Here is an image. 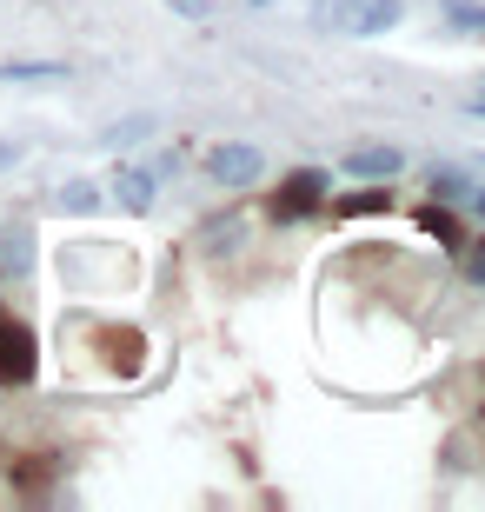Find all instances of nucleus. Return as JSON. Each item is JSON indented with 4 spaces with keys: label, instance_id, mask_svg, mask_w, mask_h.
Returning <instances> with one entry per match:
<instances>
[{
    "label": "nucleus",
    "instance_id": "obj_1",
    "mask_svg": "<svg viewBox=\"0 0 485 512\" xmlns=\"http://www.w3.org/2000/svg\"><path fill=\"white\" fill-rule=\"evenodd\" d=\"M399 0H313V27L339 40H373L386 27H399Z\"/></svg>",
    "mask_w": 485,
    "mask_h": 512
},
{
    "label": "nucleus",
    "instance_id": "obj_2",
    "mask_svg": "<svg viewBox=\"0 0 485 512\" xmlns=\"http://www.w3.org/2000/svg\"><path fill=\"white\" fill-rule=\"evenodd\" d=\"M326 173L319 167H299V173H286L280 180V193H273V220H306V213H319L326 207Z\"/></svg>",
    "mask_w": 485,
    "mask_h": 512
},
{
    "label": "nucleus",
    "instance_id": "obj_3",
    "mask_svg": "<svg viewBox=\"0 0 485 512\" xmlns=\"http://www.w3.org/2000/svg\"><path fill=\"white\" fill-rule=\"evenodd\" d=\"M27 380H34V333L0 313V386H27Z\"/></svg>",
    "mask_w": 485,
    "mask_h": 512
},
{
    "label": "nucleus",
    "instance_id": "obj_4",
    "mask_svg": "<svg viewBox=\"0 0 485 512\" xmlns=\"http://www.w3.org/2000/svg\"><path fill=\"white\" fill-rule=\"evenodd\" d=\"M206 167H213V180H220V187H253V180L266 173V153L260 147H213V160H206Z\"/></svg>",
    "mask_w": 485,
    "mask_h": 512
},
{
    "label": "nucleus",
    "instance_id": "obj_5",
    "mask_svg": "<svg viewBox=\"0 0 485 512\" xmlns=\"http://www.w3.org/2000/svg\"><path fill=\"white\" fill-rule=\"evenodd\" d=\"M399 167H406L399 147H353L346 153V173H353V180H392Z\"/></svg>",
    "mask_w": 485,
    "mask_h": 512
},
{
    "label": "nucleus",
    "instance_id": "obj_6",
    "mask_svg": "<svg viewBox=\"0 0 485 512\" xmlns=\"http://www.w3.org/2000/svg\"><path fill=\"white\" fill-rule=\"evenodd\" d=\"M113 193H120V207H127V213H153V173L120 167V173H113Z\"/></svg>",
    "mask_w": 485,
    "mask_h": 512
},
{
    "label": "nucleus",
    "instance_id": "obj_7",
    "mask_svg": "<svg viewBox=\"0 0 485 512\" xmlns=\"http://www.w3.org/2000/svg\"><path fill=\"white\" fill-rule=\"evenodd\" d=\"M326 207H333L339 220H353V213H386L392 193H386V180H366V193H346V200H333V193H326Z\"/></svg>",
    "mask_w": 485,
    "mask_h": 512
},
{
    "label": "nucleus",
    "instance_id": "obj_8",
    "mask_svg": "<svg viewBox=\"0 0 485 512\" xmlns=\"http://www.w3.org/2000/svg\"><path fill=\"white\" fill-rule=\"evenodd\" d=\"M0 80L14 87V80H67V60H7Z\"/></svg>",
    "mask_w": 485,
    "mask_h": 512
},
{
    "label": "nucleus",
    "instance_id": "obj_9",
    "mask_svg": "<svg viewBox=\"0 0 485 512\" xmlns=\"http://www.w3.org/2000/svg\"><path fill=\"white\" fill-rule=\"evenodd\" d=\"M147 133H153V114H127L120 127H107V147H113V153H120V147H140Z\"/></svg>",
    "mask_w": 485,
    "mask_h": 512
},
{
    "label": "nucleus",
    "instance_id": "obj_10",
    "mask_svg": "<svg viewBox=\"0 0 485 512\" xmlns=\"http://www.w3.org/2000/svg\"><path fill=\"white\" fill-rule=\"evenodd\" d=\"M439 14H446L459 34H485V7H479V0H446Z\"/></svg>",
    "mask_w": 485,
    "mask_h": 512
},
{
    "label": "nucleus",
    "instance_id": "obj_11",
    "mask_svg": "<svg viewBox=\"0 0 485 512\" xmlns=\"http://www.w3.org/2000/svg\"><path fill=\"white\" fill-rule=\"evenodd\" d=\"M419 220H426V233H432V240H446V247H466V240H459V220H452V213L439 207V200H432V207L419 213Z\"/></svg>",
    "mask_w": 485,
    "mask_h": 512
},
{
    "label": "nucleus",
    "instance_id": "obj_12",
    "mask_svg": "<svg viewBox=\"0 0 485 512\" xmlns=\"http://www.w3.org/2000/svg\"><path fill=\"white\" fill-rule=\"evenodd\" d=\"M432 193H439V200H466V173H452V167H432Z\"/></svg>",
    "mask_w": 485,
    "mask_h": 512
},
{
    "label": "nucleus",
    "instance_id": "obj_13",
    "mask_svg": "<svg viewBox=\"0 0 485 512\" xmlns=\"http://www.w3.org/2000/svg\"><path fill=\"white\" fill-rule=\"evenodd\" d=\"M60 207L87 213V207H94V187H87V180H74V187H60Z\"/></svg>",
    "mask_w": 485,
    "mask_h": 512
},
{
    "label": "nucleus",
    "instance_id": "obj_14",
    "mask_svg": "<svg viewBox=\"0 0 485 512\" xmlns=\"http://www.w3.org/2000/svg\"><path fill=\"white\" fill-rule=\"evenodd\" d=\"M173 14H187V20H213V0H167Z\"/></svg>",
    "mask_w": 485,
    "mask_h": 512
},
{
    "label": "nucleus",
    "instance_id": "obj_15",
    "mask_svg": "<svg viewBox=\"0 0 485 512\" xmlns=\"http://www.w3.org/2000/svg\"><path fill=\"white\" fill-rule=\"evenodd\" d=\"M466 273H472V280H485V240H472V253H466Z\"/></svg>",
    "mask_w": 485,
    "mask_h": 512
},
{
    "label": "nucleus",
    "instance_id": "obj_16",
    "mask_svg": "<svg viewBox=\"0 0 485 512\" xmlns=\"http://www.w3.org/2000/svg\"><path fill=\"white\" fill-rule=\"evenodd\" d=\"M14 160H20V140H0V173L14 167Z\"/></svg>",
    "mask_w": 485,
    "mask_h": 512
},
{
    "label": "nucleus",
    "instance_id": "obj_17",
    "mask_svg": "<svg viewBox=\"0 0 485 512\" xmlns=\"http://www.w3.org/2000/svg\"><path fill=\"white\" fill-rule=\"evenodd\" d=\"M466 200H472V213H479V220H485V187H472Z\"/></svg>",
    "mask_w": 485,
    "mask_h": 512
},
{
    "label": "nucleus",
    "instance_id": "obj_18",
    "mask_svg": "<svg viewBox=\"0 0 485 512\" xmlns=\"http://www.w3.org/2000/svg\"><path fill=\"white\" fill-rule=\"evenodd\" d=\"M246 7H273V0H246Z\"/></svg>",
    "mask_w": 485,
    "mask_h": 512
}]
</instances>
